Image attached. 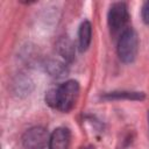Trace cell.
<instances>
[{
	"instance_id": "obj_10",
	"label": "cell",
	"mask_w": 149,
	"mask_h": 149,
	"mask_svg": "<svg viewBox=\"0 0 149 149\" xmlns=\"http://www.w3.org/2000/svg\"><path fill=\"white\" fill-rule=\"evenodd\" d=\"M141 16L146 24L149 26V1H146L141 9Z\"/></svg>"
},
{
	"instance_id": "obj_8",
	"label": "cell",
	"mask_w": 149,
	"mask_h": 149,
	"mask_svg": "<svg viewBox=\"0 0 149 149\" xmlns=\"http://www.w3.org/2000/svg\"><path fill=\"white\" fill-rule=\"evenodd\" d=\"M45 69L50 73V76L56 77V78H61V77L65 76L66 72H68L66 65L63 62L58 61V59H50V61H48L47 64H45Z\"/></svg>"
},
{
	"instance_id": "obj_3",
	"label": "cell",
	"mask_w": 149,
	"mask_h": 149,
	"mask_svg": "<svg viewBox=\"0 0 149 149\" xmlns=\"http://www.w3.org/2000/svg\"><path fill=\"white\" fill-rule=\"evenodd\" d=\"M50 135L44 127L35 126L27 129L22 135V146L24 149H44L49 146Z\"/></svg>"
},
{
	"instance_id": "obj_9",
	"label": "cell",
	"mask_w": 149,
	"mask_h": 149,
	"mask_svg": "<svg viewBox=\"0 0 149 149\" xmlns=\"http://www.w3.org/2000/svg\"><path fill=\"white\" fill-rule=\"evenodd\" d=\"M144 93L142 92H129V91H115L104 95V99H128V100H143Z\"/></svg>"
},
{
	"instance_id": "obj_11",
	"label": "cell",
	"mask_w": 149,
	"mask_h": 149,
	"mask_svg": "<svg viewBox=\"0 0 149 149\" xmlns=\"http://www.w3.org/2000/svg\"><path fill=\"white\" fill-rule=\"evenodd\" d=\"M148 126H149V111H148Z\"/></svg>"
},
{
	"instance_id": "obj_4",
	"label": "cell",
	"mask_w": 149,
	"mask_h": 149,
	"mask_svg": "<svg viewBox=\"0 0 149 149\" xmlns=\"http://www.w3.org/2000/svg\"><path fill=\"white\" fill-rule=\"evenodd\" d=\"M129 19L128 8L125 2H114L108 10L107 22L113 33H118L125 28Z\"/></svg>"
},
{
	"instance_id": "obj_2",
	"label": "cell",
	"mask_w": 149,
	"mask_h": 149,
	"mask_svg": "<svg viewBox=\"0 0 149 149\" xmlns=\"http://www.w3.org/2000/svg\"><path fill=\"white\" fill-rule=\"evenodd\" d=\"M139 50V36L133 28H126L118 41V55L123 63H132Z\"/></svg>"
},
{
	"instance_id": "obj_5",
	"label": "cell",
	"mask_w": 149,
	"mask_h": 149,
	"mask_svg": "<svg viewBox=\"0 0 149 149\" xmlns=\"http://www.w3.org/2000/svg\"><path fill=\"white\" fill-rule=\"evenodd\" d=\"M70 141H71L70 129L66 127H58L50 135L49 149H69Z\"/></svg>"
},
{
	"instance_id": "obj_6",
	"label": "cell",
	"mask_w": 149,
	"mask_h": 149,
	"mask_svg": "<svg viewBox=\"0 0 149 149\" xmlns=\"http://www.w3.org/2000/svg\"><path fill=\"white\" fill-rule=\"evenodd\" d=\"M92 40V26L91 22L85 20L80 23L78 30V47L81 52L86 51L91 44Z\"/></svg>"
},
{
	"instance_id": "obj_1",
	"label": "cell",
	"mask_w": 149,
	"mask_h": 149,
	"mask_svg": "<svg viewBox=\"0 0 149 149\" xmlns=\"http://www.w3.org/2000/svg\"><path fill=\"white\" fill-rule=\"evenodd\" d=\"M79 84L77 80L70 79L65 83L51 87L45 94V102L51 107L62 112H70L79 95Z\"/></svg>"
},
{
	"instance_id": "obj_7",
	"label": "cell",
	"mask_w": 149,
	"mask_h": 149,
	"mask_svg": "<svg viewBox=\"0 0 149 149\" xmlns=\"http://www.w3.org/2000/svg\"><path fill=\"white\" fill-rule=\"evenodd\" d=\"M57 50L58 54L68 62H71L74 58V47L70 38L62 37L57 42Z\"/></svg>"
}]
</instances>
